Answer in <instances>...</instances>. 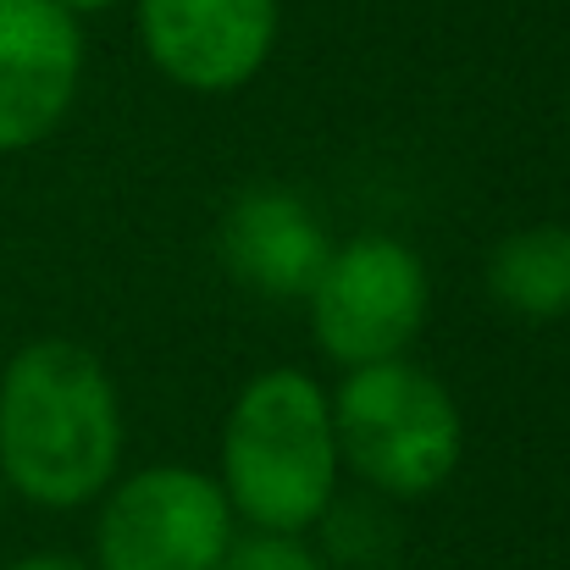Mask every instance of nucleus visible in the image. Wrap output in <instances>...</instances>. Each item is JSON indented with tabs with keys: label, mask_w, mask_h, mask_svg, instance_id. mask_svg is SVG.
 Here are the masks:
<instances>
[{
	"label": "nucleus",
	"mask_w": 570,
	"mask_h": 570,
	"mask_svg": "<svg viewBox=\"0 0 570 570\" xmlns=\"http://www.w3.org/2000/svg\"><path fill=\"white\" fill-rule=\"evenodd\" d=\"M216 249H222V266L238 288H249L272 305H288V299L311 294L316 272L333 255V238L299 194L249 189L227 205Z\"/></svg>",
	"instance_id": "obj_8"
},
{
	"label": "nucleus",
	"mask_w": 570,
	"mask_h": 570,
	"mask_svg": "<svg viewBox=\"0 0 570 570\" xmlns=\"http://www.w3.org/2000/svg\"><path fill=\"white\" fill-rule=\"evenodd\" d=\"M83 17L56 0H0V156L61 134L83 89Z\"/></svg>",
	"instance_id": "obj_7"
},
{
	"label": "nucleus",
	"mask_w": 570,
	"mask_h": 570,
	"mask_svg": "<svg viewBox=\"0 0 570 570\" xmlns=\"http://www.w3.org/2000/svg\"><path fill=\"white\" fill-rule=\"evenodd\" d=\"M122 399L95 350L28 338L0 366V488L33 510H83L122 471Z\"/></svg>",
	"instance_id": "obj_1"
},
{
	"label": "nucleus",
	"mask_w": 570,
	"mask_h": 570,
	"mask_svg": "<svg viewBox=\"0 0 570 570\" xmlns=\"http://www.w3.org/2000/svg\"><path fill=\"white\" fill-rule=\"evenodd\" d=\"M216 570H333L327 554L299 538V532H238L227 543V554L216 560Z\"/></svg>",
	"instance_id": "obj_10"
},
{
	"label": "nucleus",
	"mask_w": 570,
	"mask_h": 570,
	"mask_svg": "<svg viewBox=\"0 0 570 570\" xmlns=\"http://www.w3.org/2000/svg\"><path fill=\"white\" fill-rule=\"evenodd\" d=\"M277 0H134L145 61L189 95L249 89L277 50Z\"/></svg>",
	"instance_id": "obj_6"
},
{
	"label": "nucleus",
	"mask_w": 570,
	"mask_h": 570,
	"mask_svg": "<svg viewBox=\"0 0 570 570\" xmlns=\"http://www.w3.org/2000/svg\"><path fill=\"white\" fill-rule=\"evenodd\" d=\"M566 145H570V100H566Z\"/></svg>",
	"instance_id": "obj_13"
},
{
	"label": "nucleus",
	"mask_w": 570,
	"mask_h": 570,
	"mask_svg": "<svg viewBox=\"0 0 570 570\" xmlns=\"http://www.w3.org/2000/svg\"><path fill=\"white\" fill-rule=\"evenodd\" d=\"M333 393L338 460L377 499H432L465 460V415L449 382L410 355L355 366Z\"/></svg>",
	"instance_id": "obj_3"
},
{
	"label": "nucleus",
	"mask_w": 570,
	"mask_h": 570,
	"mask_svg": "<svg viewBox=\"0 0 570 570\" xmlns=\"http://www.w3.org/2000/svg\"><path fill=\"white\" fill-rule=\"evenodd\" d=\"M311 322V344L338 372L399 361L415 350L432 316V277L415 244L393 233H355L333 244L311 294L299 299Z\"/></svg>",
	"instance_id": "obj_4"
},
{
	"label": "nucleus",
	"mask_w": 570,
	"mask_h": 570,
	"mask_svg": "<svg viewBox=\"0 0 570 570\" xmlns=\"http://www.w3.org/2000/svg\"><path fill=\"white\" fill-rule=\"evenodd\" d=\"M238 538V515L216 476L167 460L117 471L95 499L89 566L95 570H216Z\"/></svg>",
	"instance_id": "obj_5"
},
{
	"label": "nucleus",
	"mask_w": 570,
	"mask_h": 570,
	"mask_svg": "<svg viewBox=\"0 0 570 570\" xmlns=\"http://www.w3.org/2000/svg\"><path fill=\"white\" fill-rule=\"evenodd\" d=\"M488 294L504 316H570V222H527L488 249Z\"/></svg>",
	"instance_id": "obj_9"
},
{
	"label": "nucleus",
	"mask_w": 570,
	"mask_h": 570,
	"mask_svg": "<svg viewBox=\"0 0 570 570\" xmlns=\"http://www.w3.org/2000/svg\"><path fill=\"white\" fill-rule=\"evenodd\" d=\"M56 6H67L72 17H95V11H111V6H122V0H56Z\"/></svg>",
	"instance_id": "obj_12"
},
{
	"label": "nucleus",
	"mask_w": 570,
	"mask_h": 570,
	"mask_svg": "<svg viewBox=\"0 0 570 570\" xmlns=\"http://www.w3.org/2000/svg\"><path fill=\"white\" fill-rule=\"evenodd\" d=\"M6 570H95V566L78 560V554H22V560H11Z\"/></svg>",
	"instance_id": "obj_11"
},
{
	"label": "nucleus",
	"mask_w": 570,
	"mask_h": 570,
	"mask_svg": "<svg viewBox=\"0 0 570 570\" xmlns=\"http://www.w3.org/2000/svg\"><path fill=\"white\" fill-rule=\"evenodd\" d=\"M0 499H6V488H0Z\"/></svg>",
	"instance_id": "obj_14"
},
{
	"label": "nucleus",
	"mask_w": 570,
	"mask_h": 570,
	"mask_svg": "<svg viewBox=\"0 0 570 570\" xmlns=\"http://www.w3.org/2000/svg\"><path fill=\"white\" fill-rule=\"evenodd\" d=\"M216 482L238 527L311 538L344 482L333 393L299 366L255 372L222 415Z\"/></svg>",
	"instance_id": "obj_2"
}]
</instances>
